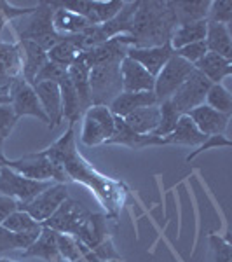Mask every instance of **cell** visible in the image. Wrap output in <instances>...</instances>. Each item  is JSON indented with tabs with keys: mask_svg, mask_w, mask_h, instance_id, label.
Wrapping results in <instances>:
<instances>
[{
	"mask_svg": "<svg viewBox=\"0 0 232 262\" xmlns=\"http://www.w3.org/2000/svg\"><path fill=\"white\" fill-rule=\"evenodd\" d=\"M23 77V54L12 42H0V96H7L16 79Z\"/></svg>",
	"mask_w": 232,
	"mask_h": 262,
	"instance_id": "15",
	"label": "cell"
},
{
	"mask_svg": "<svg viewBox=\"0 0 232 262\" xmlns=\"http://www.w3.org/2000/svg\"><path fill=\"white\" fill-rule=\"evenodd\" d=\"M4 166L11 168L19 175L27 177L30 180L39 182H58V184H66V175L63 168L56 161L44 154V152H35V154H27L19 159H7Z\"/></svg>",
	"mask_w": 232,
	"mask_h": 262,
	"instance_id": "6",
	"label": "cell"
},
{
	"mask_svg": "<svg viewBox=\"0 0 232 262\" xmlns=\"http://www.w3.org/2000/svg\"><path fill=\"white\" fill-rule=\"evenodd\" d=\"M75 238L101 260H122V257L113 248L112 236L110 231H108V215L91 213L81 232Z\"/></svg>",
	"mask_w": 232,
	"mask_h": 262,
	"instance_id": "4",
	"label": "cell"
},
{
	"mask_svg": "<svg viewBox=\"0 0 232 262\" xmlns=\"http://www.w3.org/2000/svg\"><path fill=\"white\" fill-rule=\"evenodd\" d=\"M18 117H16L14 111H12L11 103H0V147L4 149L7 137L12 133Z\"/></svg>",
	"mask_w": 232,
	"mask_h": 262,
	"instance_id": "39",
	"label": "cell"
},
{
	"mask_svg": "<svg viewBox=\"0 0 232 262\" xmlns=\"http://www.w3.org/2000/svg\"><path fill=\"white\" fill-rule=\"evenodd\" d=\"M192 72H194L192 63L185 61L180 56L173 54L171 60L163 67V70L159 72L157 77H155L154 95H155V98H157V103H163V101L170 100Z\"/></svg>",
	"mask_w": 232,
	"mask_h": 262,
	"instance_id": "9",
	"label": "cell"
},
{
	"mask_svg": "<svg viewBox=\"0 0 232 262\" xmlns=\"http://www.w3.org/2000/svg\"><path fill=\"white\" fill-rule=\"evenodd\" d=\"M194 69L201 72L212 84H222L223 79L232 75V60H225L215 53H206Z\"/></svg>",
	"mask_w": 232,
	"mask_h": 262,
	"instance_id": "25",
	"label": "cell"
},
{
	"mask_svg": "<svg viewBox=\"0 0 232 262\" xmlns=\"http://www.w3.org/2000/svg\"><path fill=\"white\" fill-rule=\"evenodd\" d=\"M0 103H9V96H0Z\"/></svg>",
	"mask_w": 232,
	"mask_h": 262,
	"instance_id": "48",
	"label": "cell"
},
{
	"mask_svg": "<svg viewBox=\"0 0 232 262\" xmlns=\"http://www.w3.org/2000/svg\"><path fill=\"white\" fill-rule=\"evenodd\" d=\"M215 147H230V140L225 137V135H213V137H208L204 142L201 143L199 147H196V150L191 152V154L185 158V161L191 163L192 159H196L197 156L202 154L204 150H210V149H215Z\"/></svg>",
	"mask_w": 232,
	"mask_h": 262,
	"instance_id": "43",
	"label": "cell"
},
{
	"mask_svg": "<svg viewBox=\"0 0 232 262\" xmlns=\"http://www.w3.org/2000/svg\"><path fill=\"white\" fill-rule=\"evenodd\" d=\"M84 51H86V44H84L82 33H77V35H63V39L48 51V60L68 69Z\"/></svg>",
	"mask_w": 232,
	"mask_h": 262,
	"instance_id": "21",
	"label": "cell"
},
{
	"mask_svg": "<svg viewBox=\"0 0 232 262\" xmlns=\"http://www.w3.org/2000/svg\"><path fill=\"white\" fill-rule=\"evenodd\" d=\"M105 145H124L129 147V149L140 150L145 149V147H161V145H168L164 138L154 137V135H138L134 133L133 129L128 128V124L124 122L122 117L115 116V128H113V133Z\"/></svg>",
	"mask_w": 232,
	"mask_h": 262,
	"instance_id": "16",
	"label": "cell"
},
{
	"mask_svg": "<svg viewBox=\"0 0 232 262\" xmlns=\"http://www.w3.org/2000/svg\"><path fill=\"white\" fill-rule=\"evenodd\" d=\"M65 200H68V189L66 184H51L45 191H42L39 196H35L32 201L25 203L19 206V210L27 212L32 219H35L37 222L44 224L48 219L60 208V205Z\"/></svg>",
	"mask_w": 232,
	"mask_h": 262,
	"instance_id": "13",
	"label": "cell"
},
{
	"mask_svg": "<svg viewBox=\"0 0 232 262\" xmlns=\"http://www.w3.org/2000/svg\"><path fill=\"white\" fill-rule=\"evenodd\" d=\"M204 103L208 107H212L213 111L230 116L232 114V95L223 84H212V88L208 90Z\"/></svg>",
	"mask_w": 232,
	"mask_h": 262,
	"instance_id": "35",
	"label": "cell"
},
{
	"mask_svg": "<svg viewBox=\"0 0 232 262\" xmlns=\"http://www.w3.org/2000/svg\"><path fill=\"white\" fill-rule=\"evenodd\" d=\"M81 245H82V243H81ZM74 262H113V260H101V259H98V257H96L95 253L89 252V250H87V248L82 245V257H81V259H77V260H74Z\"/></svg>",
	"mask_w": 232,
	"mask_h": 262,
	"instance_id": "45",
	"label": "cell"
},
{
	"mask_svg": "<svg viewBox=\"0 0 232 262\" xmlns=\"http://www.w3.org/2000/svg\"><path fill=\"white\" fill-rule=\"evenodd\" d=\"M39 238V234H18L0 226V255L11 250H25Z\"/></svg>",
	"mask_w": 232,
	"mask_h": 262,
	"instance_id": "36",
	"label": "cell"
},
{
	"mask_svg": "<svg viewBox=\"0 0 232 262\" xmlns=\"http://www.w3.org/2000/svg\"><path fill=\"white\" fill-rule=\"evenodd\" d=\"M210 248H212V262H232V248L225 238L212 234Z\"/></svg>",
	"mask_w": 232,
	"mask_h": 262,
	"instance_id": "41",
	"label": "cell"
},
{
	"mask_svg": "<svg viewBox=\"0 0 232 262\" xmlns=\"http://www.w3.org/2000/svg\"><path fill=\"white\" fill-rule=\"evenodd\" d=\"M176 23L171 2L138 0L131 32L128 33L133 48H157L171 40Z\"/></svg>",
	"mask_w": 232,
	"mask_h": 262,
	"instance_id": "2",
	"label": "cell"
},
{
	"mask_svg": "<svg viewBox=\"0 0 232 262\" xmlns=\"http://www.w3.org/2000/svg\"><path fill=\"white\" fill-rule=\"evenodd\" d=\"M208 137L201 133L199 129L196 128V124L192 122L191 117L185 114V116H180L178 122H176L175 129L168 135L164 140H166L168 145H189V147H199L202 142Z\"/></svg>",
	"mask_w": 232,
	"mask_h": 262,
	"instance_id": "27",
	"label": "cell"
},
{
	"mask_svg": "<svg viewBox=\"0 0 232 262\" xmlns=\"http://www.w3.org/2000/svg\"><path fill=\"white\" fill-rule=\"evenodd\" d=\"M61 91V103H63V119L68 121V126H75V122L82 117L81 103H79V96L72 86L68 74L58 82Z\"/></svg>",
	"mask_w": 232,
	"mask_h": 262,
	"instance_id": "32",
	"label": "cell"
},
{
	"mask_svg": "<svg viewBox=\"0 0 232 262\" xmlns=\"http://www.w3.org/2000/svg\"><path fill=\"white\" fill-rule=\"evenodd\" d=\"M196 124V128L201 131L204 137H213V135H225L227 128H229L230 116L220 114L213 111L212 107H208L206 103L196 107L194 111L187 114Z\"/></svg>",
	"mask_w": 232,
	"mask_h": 262,
	"instance_id": "20",
	"label": "cell"
},
{
	"mask_svg": "<svg viewBox=\"0 0 232 262\" xmlns=\"http://www.w3.org/2000/svg\"><path fill=\"white\" fill-rule=\"evenodd\" d=\"M6 23H7V18H6V14H4L2 7H0V42H2V32H4V27H6Z\"/></svg>",
	"mask_w": 232,
	"mask_h": 262,
	"instance_id": "46",
	"label": "cell"
},
{
	"mask_svg": "<svg viewBox=\"0 0 232 262\" xmlns=\"http://www.w3.org/2000/svg\"><path fill=\"white\" fill-rule=\"evenodd\" d=\"M7 96H9V103L18 119L25 116H32L42 121L45 126H49V119H48V116H45V112L42 111L39 98H37V95H35V90H33L32 84H28L23 77L16 79V81L12 82Z\"/></svg>",
	"mask_w": 232,
	"mask_h": 262,
	"instance_id": "12",
	"label": "cell"
},
{
	"mask_svg": "<svg viewBox=\"0 0 232 262\" xmlns=\"http://www.w3.org/2000/svg\"><path fill=\"white\" fill-rule=\"evenodd\" d=\"M2 227L11 232H18V234H40L42 224L32 219L30 215L23 210H16L12 212L6 221L2 222Z\"/></svg>",
	"mask_w": 232,
	"mask_h": 262,
	"instance_id": "34",
	"label": "cell"
},
{
	"mask_svg": "<svg viewBox=\"0 0 232 262\" xmlns=\"http://www.w3.org/2000/svg\"><path fill=\"white\" fill-rule=\"evenodd\" d=\"M4 163H6V156H4V149L0 147V168L4 166Z\"/></svg>",
	"mask_w": 232,
	"mask_h": 262,
	"instance_id": "47",
	"label": "cell"
},
{
	"mask_svg": "<svg viewBox=\"0 0 232 262\" xmlns=\"http://www.w3.org/2000/svg\"><path fill=\"white\" fill-rule=\"evenodd\" d=\"M42 152L60 164L66 179L79 182L84 187L89 189L108 217L115 219L121 213L131 191L124 182L103 175L89 161L82 158V154L77 150L74 126H68V129L56 142L51 143L48 149Z\"/></svg>",
	"mask_w": 232,
	"mask_h": 262,
	"instance_id": "1",
	"label": "cell"
},
{
	"mask_svg": "<svg viewBox=\"0 0 232 262\" xmlns=\"http://www.w3.org/2000/svg\"><path fill=\"white\" fill-rule=\"evenodd\" d=\"M121 79H122V91H128V93L154 91L155 77L143 69L140 63H136L128 56L121 61Z\"/></svg>",
	"mask_w": 232,
	"mask_h": 262,
	"instance_id": "19",
	"label": "cell"
},
{
	"mask_svg": "<svg viewBox=\"0 0 232 262\" xmlns=\"http://www.w3.org/2000/svg\"><path fill=\"white\" fill-rule=\"evenodd\" d=\"M206 53H208V48H206L204 40L196 42V44H191V46H185V48H180L175 51L176 56H180L182 60L192 63V65H196Z\"/></svg>",
	"mask_w": 232,
	"mask_h": 262,
	"instance_id": "42",
	"label": "cell"
},
{
	"mask_svg": "<svg viewBox=\"0 0 232 262\" xmlns=\"http://www.w3.org/2000/svg\"><path fill=\"white\" fill-rule=\"evenodd\" d=\"M204 44L208 48V53H215L218 56L225 58V60H232V39L227 25L210 23L208 21Z\"/></svg>",
	"mask_w": 232,
	"mask_h": 262,
	"instance_id": "29",
	"label": "cell"
},
{
	"mask_svg": "<svg viewBox=\"0 0 232 262\" xmlns=\"http://www.w3.org/2000/svg\"><path fill=\"white\" fill-rule=\"evenodd\" d=\"M53 7V28L60 35H77L82 33L91 23L86 18L79 16L77 12H72L63 7Z\"/></svg>",
	"mask_w": 232,
	"mask_h": 262,
	"instance_id": "30",
	"label": "cell"
},
{
	"mask_svg": "<svg viewBox=\"0 0 232 262\" xmlns=\"http://www.w3.org/2000/svg\"><path fill=\"white\" fill-rule=\"evenodd\" d=\"M159 108H161V121H159V126L154 131V137L166 138L175 129L176 122L180 119V114L175 111V107L171 105L170 100L159 103Z\"/></svg>",
	"mask_w": 232,
	"mask_h": 262,
	"instance_id": "37",
	"label": "cell"
},
{
	"mask_svg": "<svg viewBox=\"0 0 232 262\" xmlns=\"http://www.w3.org/2000/svg\"><path fill=\"white\" fill-rule=\"evenodd\" d=\"M150 105H159L154 91H145V93L122 91L121 95L108 105V108H110V112L113 116L124 119V117L129 116L131 112L138 111V108H143V107H150Z\"/></svg>",
	"mask_w": 232,
	"mask_h": 262,
	"instance_id": "23",
	"label": "cell"
},
{
	"mask_svg": "<svg viewBox=\"0 0 232 262\" xmlns=\"http://www.w3.org/2000/svg\"><path fill=\"white\" fill-rule=\"evenodd\" d=\"M54 7H63L72 12H77L79 16L86 18L91 25H101L105 21L112 19L117 14L124 2L119 0H108V2H100V0H92V2H86V0H68V2H49Z\"/></svg>",
	"mask_w": 232,
	"mask_h": 262,
	"instance_id": "14",
	"label": "cell"
},
{
	"mask_svg": "<svg viewBox=\"0 0 232 262\" xmlns=\"http://www.w3.org/2000/svg\"><path fill=\"white\" fill-rule=\"evenodd\" d=\"M171 7L175 11L176 16V23L180 25H187L194 23V21H201L208 18V11H210V0L204 2H171Z\"/></svg>",
	"mask_w": 232,
	"mask_h": 262,
	"instance_id": "33",
	"label": "cell"
},
{
	"mask_svg": "<svg viewBox=\"0 0 232 262\" xmlns=\"http://www.w3.org/2000/svg\"><path fill=\"white\" fill-rule=\"evenodd\" d=\"M210 23H220V25H230L232 19V2L230 0H215L210 2L208 18Z\"/></svg>",
	"mask_w": 232,
	"mask_h": 262,
	"instance_id": "38",
	"label": "cell"
},
{
	"mask_svg": "<svg viewBox=\"0 0 232 262\" xmlns=\"http://www.w3.org/2000/svg\"><path fill=\"white\" fill-rule=\"evenodd\" d=\"M21 257H40L48 262H65L58 250V232L42 226L39 238L30 247L21 250Z\"/></svg>",
	"mask_w": 232,
	"mask_h": 262,
	"instance_id": "22",
	"label": "cell"
},
{
	"mask_svg": "<svg viewBox=\"0 0 232 262\" xmlns=\"http://www.w3.org/2000/svg\"><path fill=\"white\" fill-rule=\"evenodd\" d=\"M14 32L18 40H30L45 51L63 39L53 28V7L49 2H40L32 14L21 18V23L14 25Z\"/></svg>",
	"mask_w": 232,
	"mask_h": 262,
	"instance_id": "3",
	"label": "cell"
},
{
	"mask_svg": "<svg viewBox=\"0 0 232 262\" xmlns=\"http://www.w3.org/2000/svg\"><path fill=\"white\" fill-rule=\"evenodd\" d=\"M89 215L91 212L82 203L68 198V200H65L61 203L60 208L51 215L42 226L49 227V229H53L56 232H61V234H70L75 238V236L81 232L86 221L89 219Z\"/></svg>",
	"mask_w": 232,
	"mask_h": 262,
	"instance_id": "10",
	"label": "cell"
},
{
	"mask_svg": "<svg viewBox=\"0 0 232 262\" xmlns=\"http://www.w3.org/2000/svg\"><path fill=\"white\" fill-rule=\"evenodd\" d=\"M51 184H54V182L30 180L7 166L0 168V194L12 198L14 201H18L19 206L39 196Z\"/></svg>",
	"mask_w": 232,
	"mask_h": 262,
	"instance_id": "8",
	"label": "cell"
},
{
	"mask_svg": "<svg viewBox=\"0 0 232 262\" xmlns=\"http://www.w3.org/2000/svg\"><path fill=\"white\" fill-rule=\"evenodd\" d=\"M173 54H175V49H173L171 44L168 42V44L157 46V48H129L126 56L131 58V60H134L136 63H140L150 75L157 77V74L163 70V67L171 60Z\"/></svg>",
	"mask_w": 232,
	"mask_h": 262,
	"instance_id": "18",
	"label": "cell"
},
{
	"mask_svg": "<svg viewBox=\"0 0 232 262\" xmlns=\"http://www.w3.org/2000/svg\"><path fill=\"white\" fill-rule=\"evenodd\" d=\"M159 121H161V108H159V105L138 108V111H134L124 117V122L128 124V128L138 135H154L155 128L159 126Z\"/></svg>",
	"mask_w": 232,
	"mask_h": 262,
	"instance_id": "28",
	"label": "cell"
},
{
	"mask_svg": "<svg viewBox=\"0 0 232 262\" xmlns=\"http://www.w3.org/2000/svg\"><path fill=\"white\" fill-rule=\"evenodd\" d=\"M0 262H14V260H11V259H0Z\"/></svg>",
	"mask_w": 232,
	"mask_h": 262,
	"instance_id": "49",
	"label": "cell"
},
{
	"mask_svg": "<svg viewBox=\"0 0 232 262\" xmlns=\"http://www.w3.org/2000/svg\"><path fill=\"white\" fill-rule=\"evenodd\" d=\"M210 88H212V82L201 72L194 69V72L185 79V82L176 90V93L171 96L170 101L180 116H185V114H189L196 107L204 103Z\"/></svg>",
	"mask_w": 232,
	"mask_h": 262,
	"instance_id": "11",
	"label": "cell"
},
{
	"mask_svg": "<svg viewBox=\"0 0 232 262\" xmlns=\"http://www.w3.org/2000/svg\"><path fill=\"white\" fill-rule=\"evenodd\" d=\"M66 74H68V69L48 60L45 65L39 70V74L35 75V79H33V86L39 82H60Z\"/></svg>",
	"mask_w": 232,
	"mask_h": 262,
	"instance_id": "40",
	"label": "cell"
},
{
	"mask_svg": "<svg viewBox=\"0 0 232 262\" xmlns=\"http://www.w3.org/2000/svg\"><path fill=\"white\" fill-rule=\"evenodd\" d=\"M206 30H208V19L180 25V27L175 28V32H173V35H171V40H170L171 48L176 51L180 48H185V46H191V44H196V42L204 40Z\"/></svg>",
	"mask_w": 232,
	"mask_h": 262,
	"instance_id": "31",
	"label": "cell"
},
{
	"mask_svg": "<svg viewBox=\"0 0 232 262\" xmlns=\"http://www.w3.org/2000/svg\"><path fill=\"white\" fill-rule=\"evenodd\" d=\"M115 128V116L105 105H92L82 116L81 142L86 147L105 145Z\"/></svg>",
	"mask_w": 232,
	"mask_h": 262,
	"instance_id": "7",
	"label": "cell"
},
{
	"mask_svg": "<svg viewBox=\"0 0 232 262\" xmlns=\"http://www.w3.org/2000/svg\"><path fill=\"white\" fill-rule=\"evenodd\" d=\"M89 88L92 105H108L122 93L121 61L101 63L89 69Z\"/></svg>",
	"mask_w": 232,
	"mask_h": 262,
	"instance_id": "5",
	"label": "cell"
},
{
	"mask_svg": "<svg viewBox=\"0 0 232 262\" xmlns=\"http://www.w3.org/2000/svg\"><path fill=\"white\" fill-rule=\"evenodd\" d=\"M16 210H19L18 201H14L9 196L0 194V226H2V222L6 221L12 212H16Z\"/></svg>",
	"mask_w": 232,
	"mask_h": 262,
	"instance_id": "44",
	"label": "cell"
},
{
	"mask_svg": "<svg viewBox=\"0 0 232 262\" xmlns=\"http://www.w3.org/2000/svg\"><path fill=\"white\" fill-rule=\"evenodd\" d=\"M68 79L79 96V103H81V111L84 116V112L89 107H92V101H91V88H89V67L86 65L82 56H79L68 67Z\"/></svg>",
	"mask_w": 232,
	"mask_h": 262,
	"instance_id": "24",
	"label": "cell"
},
{
	"mask_svg": "<svg viewBox=\"0 0 232 262\" xmlns=\"http://www.w3.org/2000/svg\"><path fill=\"white\" fill-rule=\"evenodd\" d=\"M18 46L23 54V79L33 86L35 75L48 61V51L30 40H18Z\"/></svg>",
	"mask_w": 232,
	"mask_h": 262,
	"instance_id": "26",
	"label": "cell"
},
{
	"mask_svg": "<svg viewBox=\"0 0 232 262\" xmlns=\"http://www.w3.org/2000/svg\"><path fill=\"white\" fill-rule=\"evenodd\" d=\"M35 95L39 98L42 111L45 112L49 119V129H54L63 121V103H61V91L58 82H39L33 86Z\"/></svg>",
	"mask_w": 232,
	"mask_h": 262,
	"instance_id": "17",
	"label": "cell"
}]
</instances>
